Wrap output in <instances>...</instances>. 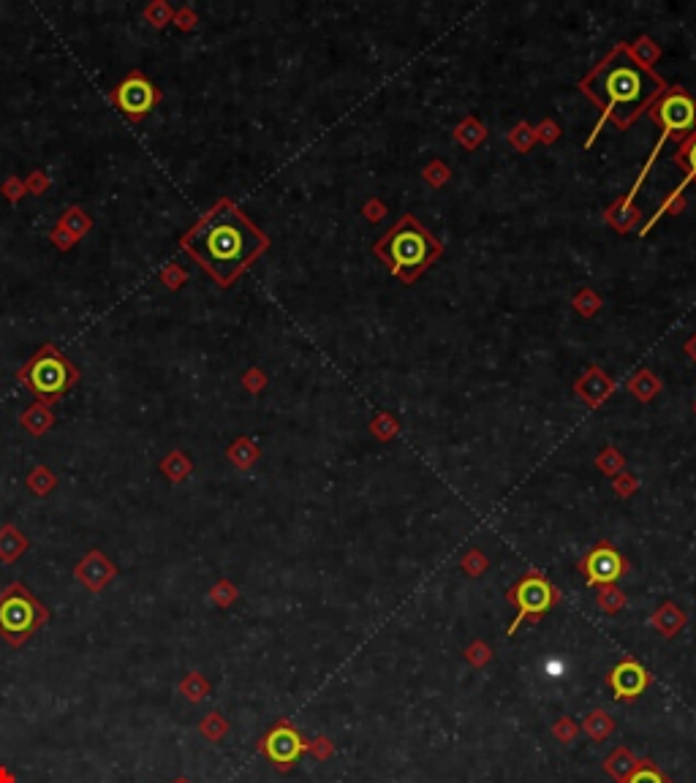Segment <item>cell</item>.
I'll list each match as a JSON object with an SVG mask.
<instances>
[{
	"label": "cell",
	"mask_w": 696,
	"mask_h": 783,
	"mask_svg": "<svg viewBox=\"0 0 696 783\" xmlns=\"http://www.w3.org/2000/svg\"><path fill=\"white\" fill-rule=\"evenodd\" d=\"M580 90L604 109L588 139V145H593L609 117L620 128H629L656 98L667 93V85L653 68L642 66L629 47L618 44L599 66L590 68L588 77H582Z\"/></svg>",
	"instance_id": "1"
},
{
	"label": "cell",
	"mask_w": 696,
	"mask_h": 783,
	"mask_svg": "<svg viewBox=\"0 0 696 783\" xmlns=\"http://www.w3.org/2000/svg\"><path fill=\"white\" fill-rule=\"evenodd\" d=\"M185 251L221 286H232L248 264L267 248V237L232 202H221L185 234Z\"/></svg>",
	"instance_id": "2"
},
{
	"label": "cell",
	"mask_w": 696,
	"mask_h": 783,
	"mask_svg": "<svg viewBox=\"0 0 696 783\" xmlns=\"http://www.w3.org/2000/svg\"><path fill=\"white\" fill-rule=\"evenodd\" d=\"M378 259L384 261L392 275H397L403 283H414L419 272H425L441 253V245L433 234L425 232L416 218L406 215L403 221H397L373 248Z\"/></svg>",
	"instance_id": "3"
},
{
	"label": "cell",
	"mask_w": 696,
	"mask_h": 783,
	"mask_svg": "<svg viewBox=\"0 0 696 783\" xmlns=\"http://www.w3.org/2000/svg\"><path fill=\"white\" fill-rule=\"evenodd\" d=\"M650 115H653V120H656L658 126H661V139H658L656 150H653V155H650L648 166L642 169V177L648 174L650 164L656 161L658 150H661V145H664V142H669L672 136H683V139H686V136L694 134L696 104H694V98L686 96L680 87H669L667 93H664V96L658 98L656 104H653ZM642 177H639V180H642Z\"/></svg>",
	"instance_id": "4"
},
{
	"label": "cell",
	"mask_w": 696,
	"mask_h": 783,
	"mask_svg": "<svg viewBox=\"0 0 696 783\" xmlns=\"http://www.w3.org/2000/svg\"><path fill=\"white\" fill-rule=\"evenodd\" d=\"M509 601H512L514 607H517V618L509 623V637L517 634L520 629V623L525 618L539 620L542 615H547L552 607H555V601H558V590L552 588L550 580L539 574V571H531V574H525L512 590H509Z\"/></svg>",
	"instance_id": "5"
},
{
	"label": "cell",
	"mask_w": 696,
	"mask_h": 783,
	"mask_svg": "<svg viewBox=\"0 0 696 783\" xmlns=\"http://www.w3.org/2000/svg\"><path fill=\"white\" fill-rule=\"evenodd\" d=\"M22 378L28 381L30 389L41 397H55L68 387L71 381V365L60 357L52 346H44L33 357L28 368L22 370Z\"/></svg>",
	"instance_id": "6"
},
{
	"label": "cell",
	"mask_w": 696,
	"mask_h": 783,
	"mask_svg": "<svg viewBox=\"0 0 696 783\" xmlns=\"http://www.w3.org/2000/svg\"><path fill=\"white\" fill-rule=\"evenodd\" d=\"M47 618V612L30 599L28 593L14 585V588L0 599V631L11 639L28 637L30 631Z\"/></svg>",
	"instance_id": "7"
},
{
	"label": "cell",
	"mask_w": 696,
	"mask_h": 783,
	"mask_svg": "<svg viewBox=\"0 0 696 783\" xmlns=\"http://www.w3.org/2000/svg\"><path fill=\"white\" fill-rule=\"evenodd\" d=\"M310 745L302 740V735L289 724V721H281V724L272 729L270 735L264 737V754L270 756V762L281 764H294L300 759Z\"/></svg>",
	"instance_id": "8"
},
{
	"label": "cell",
	"mask_w": 696,
	"mask_h": 783,
	"mask_svg": "<svg viewBox=\"0 0 696 783\" xmlns=\"http://www.w3.org/2000/svg\"><path fill=\"white\" fill-rule=\"evenodd\" d=\"M650 672L642 664H637L634 658L620 661L618 667L609 672V686L615 691L618 702H634L637 696L645 694V688L650 686Z\"/></svg>",
	"instance_id": "9"
},
{
	"label": "cell",
	"mask_w": 696,
	"mask_h": 783,
	"mask_svg": "<svg viewBox=\"0 0 696 783\" xmlns=\"http://www.w3.org/2000/svg\"><path fill=\"white\" fill-rule=\"evenodd\" d=\"M582 571L588 574V588H596V585H612L618 577H623L629 571V563L612 547H596L582 561Z\"/></svg>",
	"instance_id": "10"
},
{
	"label": "cell",
	"mask_w": 696,
	"mask_h": 783,
	"mask_svg": "<svg viewBox=\"0 0 696 783\" xmlns=\"http://www.w3.org/2000/svg\"><path fill=\"white\" fill-rule=\"evenodd\" d=\"M115 98L128 115H142V112H147V109L155 104V90L153 85L145 82L142 77H131L117 87Z\"/></svg>",
	"instance_id": "11"
},
{
	"label": "cell",
	"mask_w": 696,
	"mask_h": 783,
	"mask_svg": "<svg viewBox=\"0 0 696 783\" xmlns=\"http://www.w3.org/2000/svg\"><path fill=\"white\" fill-rule=\"evenodd\" d=\"M637 767H639V759L631 754V748H626V745L615 748V751L607 756V762H604V770L615 778V783L629 781L631 773H634Z\"/></svg>",
	"instance_id": "12"
},
{
	"label": "cell",
	"mask_w": 696,
	"mask_h": 783,
	"mask_svg": "<svg viewBox=\"0 0 696 783\" xmlns=\"http://www.w3.org/2000/svg\"><path fill=\"white\" fill-rule=\"evenodd\" d=\"M683 612L675 607V604H664V607H658V612L653 615V626L661 637H675L677 631L683 629Z\"/></svg>",
	"instance_id": "13"
},
{
	"label": "cell",
	"mask_w": 696,
	"mask_h": 783,
	"mask_svg": "<svg viewBox=\"0 0 696 783\" xmlns=\"http://www.w3.org/2000/svg\"><path fill=\"white\" fill-rule=\"evenodd\" d=\"M675 161H677V166H683V169H686V180H683V185H680V188H675V194L669 196V199H677V196H680V191H683L688 183H694L696 180V131L691 136H686V142H683V147H680V153L675 155Z\"/></svg>",
	"instance_id": "14"
},
{
	"label": "cell",
	"mask_w": 696,
	"mask_h": 783,
	"mask_svg": "<svg viewBox=\"0 0 696 783\" xmlns=\"http://www.w3.org/2000/svg\"><path fill=\"white\" fill-rule=\"evenodd\" d=\"M582 729L588 732L590 740L601 743V740H607V737L612 735L615 721H612V716H609L607 710H590L588 718H585V724H582Z\"/></svg>",
	"instance_id": "15"
},
{
	"label": "cell",
	"mask_w": 696,
	"mask_h": 783,
	"mask_svg": "<svg viewBox=\"0 0 696 783\" xmlns=\"http://www.w3.org/2000/svg\"><path fill=\"white\" fill-rule=\"evenodd\" d=\"M626 783H669V781L661 775V770H658L650 759H642L639 767L631 773V778Z\"/></svg>",
	"instance_id": "16"
},
{
	"label": "cell",
	"mask_w": 696,
	"mask_h": 783,
	"mask_svg": "<svg viewBox=\"0 0 696 783\" xmlns=\"http://www.w3.org/2000/svg\"><path fill=\"white\" fill-rule=\"evenodd\" d=\"M577 732H580V726L574 724L569 716H563L561 721H555V726H552V735H555V740L563 745H569L571 740H577Z\"/></svg>",
	"instance_id": "17"
},
{
	"label": "cell",
	"mask_w": 696,
	"mask_h": 783,
	"mask_svg": "<svg viewBox=\"0 0 696 783\" xmlns=\"http://www.w3.org/2000/svg\"><path fill=\"white\" fill-rule=\"evenodd\" d=\"M623 604H626V599H623V593H618V590L607 588L601 593V607H604V612H609V615L623 609Z\"/></svg>",
	"instance_id": "18"
},
{
	"label": "cell",
	"mask_w": 696,
	"mask_h": 783,
	"mask_svg": "<svg viewBox=\"0 0 696 783\" xmlns=\"http://www.w3.org/2000/svg\"><path fill=\"white\" fill-rule=\"evenodd\" d=\"M465 658H468L474 667H484V664L490 661V650L484 648L482 642H476V645H471V648L465 650Z\"/></svg>",
	"instance_id": "19"
}]
</instances>
